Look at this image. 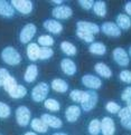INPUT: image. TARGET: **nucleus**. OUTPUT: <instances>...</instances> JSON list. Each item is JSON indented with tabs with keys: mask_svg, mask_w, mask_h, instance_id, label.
Listing matches in <instances>:
<instances>
[{
	"mask_svg": "<svg viewBox=\"0 0 131 135\" xmlns=\"http://www.w3.org/2000/svg\"><path fill=\"white\" fill-rule=\"evenodd\" d=\"M1 58L6 64L10 66H16L21 61L20 54L13 47H6L1 52Z\"/></svg>",
	"mask_w": 131,
	"mask_h": 135,
	"instance_id": "1",
	"label": "nucleus"
},
{
	"mask_svg": "<svg viewBox=\"0 0 131 135\" xmlns=\"http://www.w3.org/2000/svg\"><path fill=\"white\" fill-rule=\"evenodd\" d=\"M48 91H49V87L46 83H39L37 84L35 87L33 88L31 90V97L35 102H43L45 100L47 95H48Z\"/></svg>",
	"mask_w": 131,
	"mask_h": 135,
	"instance_id": "2",
	"label": "nucleus"
},
{
	"mask_svg": "<svg viewBox=\"0 0 131 135\" xmlns=\"http://www.w3.org/2000/svg\"><path fill=\"white\" fill-rule=\"evenodd\" d=\"M31 113L26 106H19L16 109V119L20 126H27L30 122Z\"/></svg>",
	"mask_w": 131,
	"mask_h": 135,
	"instance_id": "3",
	"label": "nucleus"
},
{
	"mask_svg": "<svg viewBox=\"0 0 131 135\" xmlns=\"http://www.w3.org/2000/svg\"><path fill=\"white\" fill-rule=\"evenodd\" d=\"M98 99H99V96L95 91L87 90L85 99L81 103V106H82V108H83V110H85V112H90V110H92L95 107L96 103H98Z\"/></svg>",
	"mask_w": 131,
	"mask_h": 135,
	"instance_id": "4",
	"label": "nucleus"
},
{
	"mask_svg": "<svg viewBox=\"0 0 131 135\" xmlns=\"http://www.w3.org/2000/svg\"><path fill=\"white\" fill-rule=\"evenodd\" d=\"M10 3L13 9H16L22 15H28L33 11V3L29 0H12Z\"/></svg>",
	"mask_w": 131,
	"mask_h": 135,
	"instance_id": "5",
	"label": "nucleus"
},
{
	"mask_svg": "<svg viewBox=\"0 0 131 135\" xmlns=\"http://www.w3.org/2000/svg\"><path fill=\"white\" fill-rule=\"evenodd\" d=\"M35 33H36V26L34 25V23H27V25L21 29L19 39H20V41L22 44H28V42L34 38Z\"/></svg>",
	"mask_w": 131,
	"mask_h": 135,
	"instance_id": "6",
	"label": "nucleus"
},
{
	"mask_svg": "<svg viewBox=\"0 0 131 135\" xmlns=\"http://www.w3.org/2000/svg\"><path fill=\"white\" fill-rule=\"evenodd\" d=\"M52 15L54 18H57V19H67L73 15V11L71 7L62 4V6H57L53 9Z\"/></svg>",
	"mask_w": 131,
	"mask_h": 135,
	"instance_id": "7",
	"label": "nucleus"
},
{
	"mask_svg": "<svg viewBox=\"0 0 131 135\" xmlns=\"http://www.w3.org/2000/svg\"><path fill=\"white\" fill-rule=\"evenodd\" d=\"M113 59L120 66H128L129 65V56L128 52L123 48H115L113 50Z\"/></svg>",
	"mask_w": 131,
	"mask_h": 135,
	"instance_id": "8",
	"label": "nucleus"
},
{
	"mask_svg": "<svg viewBox=\"0 0 131 135\" xmlns=\"http://www.w3.org/2000/svg\"><path fill=\"white\" fill-rule=\"evenodd\" d=\"M82 83L87 88H91V89H99L102 86L101 79L93 75H84L82 77Z\"/></svg>",
	"mask_w": 131,
	"mask_h": 135,
	"instance_id": "9",
	"label": "nucleus"
},
{
	"mask_svg": "<svg viewBox=\"0 0 131 135\" xmlns=\"http://www.w3.org/2000/svg\"><path fill=\"white\" fill-rule=\"evenodd\" d=\"M77 30H82L85 32H89L91 35H95L100 31V27L93 22H89V21H79L76 23Z\"/></svg>",
	"mask_w": 131,
	"mask_h": 135,
	"instance_id": "10",
	"label": "nucleus"
},
{
	"mask_svg": "<svg viewBox=\"0 0 131 135\" xmlns=\"http://www.w3.org/2000/svg\"><path fill=\"white\" fill-rule=\"evenodd\" d=\"M101 131L103 135H113L115 132L114 120L110 117H104L101 120Z\"/></svg>",
	"mask_w": 131,
	"mask_h": 135,
	"instance_id": "11",
	"label": "nucleus"
},
{
	"mask_svg": "<svg viewBox=\"0 0 131 135\" xmlns=\"http://www.w3.org/2000/svg\"><path fill=\"white\" fill-rule=\"evenodd\" d=\"M101 29H102V32H104L105 35H108L110 37H118L121 35V29L114 22H104L102 25Z\"/></svg>",
	"mask_w": 131,
	"mask_h": 135,
	"instance_id": "12",
	"label": "nucleus"
},
{
	"mask_svg": "<svg viewBox=\"0 0 131 135\" xmlns=\"http://www.w3.org/2000/svg\"><path fill=\"white\" fill-rule=\"evenodd\" d=\"M42 119L44 120L47 126H49L52 128H61L62 125H63V122L62 120L54 116V115H49V114H43L42 115Z\"/></svg>",
	"mask_w": 131,
	"mask_h": 135,
	"instance_id": "13",
	"label": "nucleus"
},
{
	"mask_svg": "<svg viewBox=\"0 0 131 135\" xmlns=\"http://www.w3.org/2000/svg\"><path fill=\"white\" fill-rule=\"evenodd\" d=\"M80 115H81V108L76 105H71L65 110V117L71 123L77 120V118L80 117Z\"/></svg>",
	"mask_w": 131,
	"mask_h": 135,
	"instance_id": "14",
	"label": "nucleus"
},
{
	"mask_svg": "<svg viewBox=\"0 0 131 135\" xmlns=\"http://www.w3.org/2000/svg\"><path fill=\"white\" fill-rule=\"evenodd\" d=\"M61 68L66 75L72 76L76 73V65L75 62L70 58H64L61 61Z\"/></svg>",
	"mask_w": 131,
	"mask_h": 135,
	"instance_id": "15",
	"label": "nucleus"
},
{
	"mask_svg": "<svg viewBox=\"0 0 131 135\" xmlns=\"http://www.w3.org/2000/svg\"><path fill=\"white\" fill-rule=\"evenodd\" d=\"M44 27L45 29H47L52 33H60L63 30V26L61 22H58L57 20H53V19H48L44 22Z\"/></svg>",
	"mask_w": 131,
	"mask_h": 135,
	"instance_id": "16",
	"label": "nucleus"
},
{
	"mask_svg": "<svg viewBox=\"0 0 131 135\" xmlns=\"http://www.w3.org/2000/svg\"><path fill=\"white\" fill-rule=\"evenodd\" d=\"M15 15V9L11 3L4 0H0V16L3 17H12Z\"/></svg>",
	"mask_w": 131,
	"mask_h": 135,
	"instance_id": "17",
	"label": "nucleus"
},
{
	"mask_svg": "<svg viewBox=\"0 0 131 135\" xmlns=\"http://www.w3.org/2000/svg\"><path fill=\"white\" fill-rule=\"evenodd\" d=\"M38 75V68L36 65H29L27 67V69L25 71V75H24V78L27 83H33L34 80L36 79V77Z\"/></svg>",
	"mask_w": 131,
	"mask_h": 135,
	"instance_id": "18",
	"label": "nucleus"
},
{
	"mask_svg": "<svg viewBox=\"0 0 131 135\" xmlns=\"http://www.w3.org/2000/svg\"><path fill=\"white\" fill-rule=\"evenodd\" d=\"M39 49L40 48L37 44H34V42L29 44L27 47V57L33 61L39 59Z\"/></svg>",
	"mask_w": 131,
	"mask_h": 135,
	"instance_id": "19",
	"label": "nucleus"
},
{
	"mask_svg": "<svg viewBox=\"0 0 131 135\" xmlns=\"http://www.w3.org/2000/svg\"><path fill=\"white\" fill-rule=\"evenodd\" d=\"M116 26H118L120 29L128 30L131 27V19L129 18V16L120 13V15L116 17Z\"/></svg>",
	"mask_w": 131,
	"mask_h": 135,
	"instance_id": "20",
	"label": "nucleus"
},
{
	"mask_svg": "<svg viewBox=\"0 0 131 135\" xmlns=\"http://www.w3.org/2000/svg\"><path fill=\"white\" fill-rule=\"evenodd\" d=\"M94 69L100 76L104 77V78H110V77L112 76V71H111V69L105 64H103V62H98V64L94 66Z\"/></svg>",
	"mask_w": 131,
	"mask_h": 135,
	"instance_id": "21",
	"label": "nucleus"
},
{
	"mask_svg": "<svg viewBox=\"0 0 131 135\" xmlns=\"http://www.w3.org/2000/svg\"><path fill=\"white\" fill-rule=\"evenodd\" d=\"M52 88L54 89L57 93H65L69 89V85L64 79L61 78H56L52 81Z\"/></svg>",
	"mask_w": 131,
	"mask_h": 135,
	"instance_id": "22",
	"label": "nucleus"
},
{
	"mask_svg": "<svg viewBox=\"0 0 131 135\" xmlns=\"http://www.w3.org/2000/svg\"><path fill=\"white\" fill-rule=\"evenodd\" d=\"M30 125H31V128L34 131L38 132V133H46L48 129V126L44 123V120L42 118H34L31 120Z\"/></svg>",
	"mask_w": 131,
	"mask_h": 135,
	"instance_id": "23",
	"label": "nucleus"
},
{
	"mask_svg": "<svg viewBox=\"0 0 131 135\" xmlns=\"http://www.w3.org/2000/svg\"><path fill=\"white\" fill-rule=\"evenodd\" d=\"M9 96L12 98H22L24 96H26L27 94V89L25 86L22 85H17L11 91H9Z\"/></svg>",
	"mask_w": 131,
	"mask_h": 135,
	"instance_id": "24",
	"label": "nucleus"
},
{
	"mask_svg": "<svg viewBox=\"0 0 131 135\" xmlns=\"http://www.w3.org/2000/svg\"><path fill=\"white\" fill-rule=\"evenodd\" d=\"M89 50L94 55H104L106 48L102 42H92L91 46L89 47Z\"/></svg>",
	"mask_w": 131,
	"mask_h": 135,
	"instance_id": "25",
	"label": "nucleus"
},
{
	"mask_svg": "<svg viewBox=\"0 0 131 135\" xmlns=\"http://www.w3.org/2000/svg\"><path fill=\"white\" fill-rule=\"evenodd\" d=\"M61 49L67 56H74L76 54V51H77L76 47L70 41H63L61 44Z\"/></svg>",
	"mask_w": 131,
	"mask_h": 135,
	"instance_id": "26",
	"label": "nucleus"
},
{
	"mask_svg": "<svg viewBox=\"0 0 131 135\" xmlns=\"http://www.w3.org/2000/svg\"><path fill=\"white\" fill-rule=\"evenodd\" d=\"M93 11L96 16L99 17H104L106 15V4L103 1H96L94 2L93 6Z\"/></svg>",
	"mask_w": 131,
	"mask_h": 135,
	"instance_id": "27",
	"label": "nucleus"
},
{
	"mask_svg": "<svg viewBox=\"0 0 131 135\" xmlns=\"http://www.w3.org/2000/svg\"><path fill=\"white\" fill-rule=\"evenodd\" d=\"M70 97L72 100H74L75 103H82L86 97V91L80 90V89H74L71 91Z\"/></svg>",
	"mask_w": 131,
	"mask_h": 135,
	"instance_id": "28",
	"label": "nucleus"
},
{
	"mask_svg": "<svg viewBox=\"0 0 131 135\" xmlns=\"http://www.w3.org/2000/svg\"><path fill=\"white\" fill-rule=\"evenodd\" d=\"M89 132L91 135H98L101 132V122L99 119H92L89 124Z\"/></svg>",
	"mask_w": 131,
	"mask_h": 135,
	"instance_id": "29",
	"label": "nucleus"
},
{
	"mask_svg": "<svg viewBox=\"0 0 131 135\" xmlns=\"http://www.w3.org/2000/svg\"><path fill=\"white\" fill-rule=\"evenodd\" d=\"M44 105H45V107L47 109L52 110V112H58L61 108L60 106V103L57 102V100L53 99V98H48V99H45V102H44Z\"/></svg>",
	"mask_w": 131,
	"mask_h": 135,
	"instance_id": "30",
	"label": "nucleus"
},
{
	"mask_svg": "<svg viewBox=\"0 0 131 135\" xmlns=\"http://www.w3.org/2000/svg\"><path fill=\"white\" fill-rule=\"evenodd\" d=\"M38 44L42 45L43 47H51L54 44V39H53L52 36L48 35H42L38 38Z\"/></svg>",
	"mask_w": 131,
	"mask_h": 135,
	"instance_id": "31",
	"label": "nucleus"
},
{
	"mask_svg": "<svg viewBox=\"0 0 131 135\" xmlns=\"http://www.w3.org/2000/svg\"><path fill=\"white\" fill-rule=\"evenodd\" d=\"M53 54H54V51L51 47H43L39 49V59H48L53 56Z\"/></svg>",
	"mask_w": 131,
	"mask_h": 135,
	"instance_id": "32",
	"label": "nucleus"
},
{
	"mask_svg": "<svg viewBox=\"0 0 131 135\" xmlns=\"http://www.w3.org/2000/svg\"><path fill=\"white\" fill-rule=\"evenodd\" d=\"M17 85H18V84H17L16 79H15L12 76H9V77H8V79H7L6 81H4L3 87H4V89H6L7 93H9V91H11L15 87H16Z\"/></svg>",
	"mask_w": 131,
	"mask_h": 135,
	"instance_id": "33",
	"label": "nucleus"
},
{
	"mask_svg": "<svg viewBox=\"0 0 131 135\" xmlns=\"http://www.w3.org/2000/svg\"><path fill=\"white\" fill-rule=\"evenodd\" d=\"M76 35L80 39L84 40L86 42H93V40H94V35H91L89 32H85L82 30H76Z\"/></svg>",
	"mask_w": 131,
	"mask_h": 135,
	"instance_id": "34",
	"label": "nucleus"
},
{
	"mask_svg": "<svg viewBox=\"0 0 131 135\" xmlns=\"http://www.w3.org/2000/svg\"><path fill=\"white\" fill-rule=\"evenodd\" d=\"M105 109L111 114H118L119 110L121 109V107H120L119 104H116L114 102H109L105 105Z\"/></svg>",
	"mask_w": 131,
	"mask_h": 135,
	"instance_id": "35",
	"label": "nucleus"
},
{
	"mask_svg": "<svg viewBox=\"0 0 131 135\" xmlns=\"http://www.w3.org/2000/svg\"><path fill=\"white\" fill-rule=\"evenodd\" d=\"M10 115V107L2 102H0V117L1 118H7Z\"/></svg>",
	"mask_w": 131,
	"mask_h": 135,
	"instance_id": "36",
	"label": "nucleus"
},
{
	"mask_svg": "<svg viewBox=\"0 0 131 135\" xmlns=\"http://www.w3.org/2000/svg\"><path fill=\"white\" fill-rule=\"evenodd\" d=\"M120 79L123 81V83H128L131 84V71L130 70H122L119 75Z\"/></svg>",
	"mask_w": 131,
	"mask_h": 135,
	"instance_id": "37",
	"label": "nucleus"
},
{
	"mask_svg": "<svg viewBox=\"0 0 131 135\" xmlns=\"http://www.w3.org/2000/svg\"><path fill=\"white\" fill-rule=\"evenodd\" d=\"M118 115H119L120 119H123V118H128V117H131V109L128 107V106H125V107L121 108V109L119 110Z\"/></svg>",
	"mask_w": 131,
	"mask_h": 135,
	"instance_id": "38",
	"label": "nucleus"
},
{
	"mask_svg": "<svg viewBox=\"0 0 131 135\" xmlns=\"http://www.w3.org/2000/svg\"><path fill=\"white\" fill-rule=\"evenodd\" d=\"M9 76H10L9 75V71L6 68H0V86H3L4 81L8 79Z\"/></svg>",
	"mask_w": 131,
	"mask_h": 135,
	"instance_id": "39",
	"label": "nucleus"
},
{
	"mask_svg": "<svg viewBox=\"0 0 131 135\" xmlns=\"http://www.w3.org/2000/svg\"><path fill=\"white\" fill-rule=\"evenodd\" d=\"M79 3L82 8L86 9V10H90L94 6V1H92V0H80Z\"/></svg>",
	"mask_w": 131,
	"mask_h": 135,
	"instance_id": "40",
	"label": "nucleus"
},
{
	"mask_svg": "<svg viewBox=\"0 0 131 135\" xmlns=\"http://www.w3.org/2000/svg\"><path fill=\"white\" fill-rule=\"evenodd\" d=\"M121 98H122V100H125V102L131 99V86L124 88V90L122 91V95H121Z\"/></svg>",
	"mask_w": 131,
	"mask_h": 135,
	"instance_id": "41",
	"label": "nucleus"
},
{
	"mask_svg": "<svg viewBox=\"0 0 131 135\" xmlns=\"http://www.w3.org/2000/svg\"><path fill=\"white\" fill-rule=\"evenodd\" d=\"M121 125H122L124 128H127V129H129V131H131V117L121 119Z\"/></svg>",
	"mask_w": 131,
	"mask_h": 135,
	"instance_id": "42",
	"label": "nucleus"
},
{
	"mask_svg": "<svg viewBox=\"0 0 131 135\" xmlns=\"http://www.w3.org/2000/svg\"><path fill=\"white\" fill-rule=\"evenodd\" d=\"M124 9H125V11H127L128 15H129V16H131V1H129V2L125 3Z\"/></svg>",
	"mask_w": 131,
	"mask_h": 135,
	"instance_id": "43",
	"label": "nucleus"
},
{
	"mask_svg": "<svg viewBox=\"0 0 131 135\" xmlns=\"http://www.w3.org/2000/svg\"><path fill=\"white\" fill-rule=\"evenodd\" d=\"M51 2L54 3V4H57V6H62V3H63L62 0H57V1H56V0H54V1H51Z\"/></svg>",
	"mask_w": 131,
	"mask_h": 135,
	"instance_id": "44",
	"label": "nucleus"
},
{
	"mask_svg": "<svg viewBox=\"0 0 131 135\" xmlns=\"http://www.w3.org/2000/svg\"><path fill=\"white\" fill-rule=\"evenodd\" d=\"M127 106H128V107L131 109V99H130V100H128V102H127Z\"/></svg>",
	"mask_w": 131,
	"mask_h": 135,
	"instance_id": "45",
	"label": "nucleus"
},
{
	"mask_svg": "<svg viewBox=\"0 0 131 135\" xmlns=\"http://www.w3.org/2000/svg\"><path fill=\"white\" fill-rule=\"evenodd\" d=\"M25 135H37V134H35L34 132H27V133H25Z\"/></svg>",
	"mask_w": 131,
	"mask_h": 135,
	"instance_id": "46",
	"label": "nucleus"
},
{
	"mask_svg": "<svg viewBox=\"0 0 131 135\" xmlns=\"http://www.w3.org/2000/svg\"><path fill=\"white\" fill-rule=\"evenodd\" d=\"M53 135H67L65 133H55V134H53Z\"/></svg>",
	"mask_w": 131,
	"mask_h": 135,
	"instance_id": "47",
	"label": "nucleus"
},
{
	"mask_svg": "<svg viewBox=\"0 0 131 135\" xmlns=\"http://www.w3.org/2000/svg\"><path fill=\"white\" fill-rule=\"evenodd\" d=\"M129 55L131 56V47H130V49H129Z\"/></svg>",
	"mask_w": 131,
	"mask_h": 135,
	"instance_id": "48",
	"label": "nucleus"
}]
</instances>
